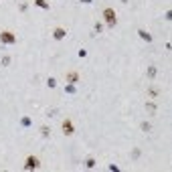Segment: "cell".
<instances>
[{"label": "cell", "mask_w": 172, "mask_h": 172, "mask_svg": "<svg viewBox=\"0 0 172 172\" xmlns=\"http://www.w3.org/2000/svg\"><path fill=\"white\" fill-rule=\"evenodd\" d=\"M101 18L105 20V24L109 28H114L115 27V23H118V14H115V10L111 6H107V8H103V12H101Z\"/></svg>", "instance_id": "6da1fadb"}, {"label": "cell", "mask_w": 172, "mask_h": 172, "mask_svg": "<svg viewBox=\"0 0 172 172\" xmlns=\"http://www.w3.org/2000/svg\"><path fill=\"white\" fill-rule=\"evenodd\" d=\"M37 168H41V160H38V156L28 154V156L24 158V170H37Z\"/></svg>", "instance_id": "7a4b0ae2"}, {"label": "cell", "mask_w": 172, "mask_h": 172, "mask_svg": "<svg viewBox=\"0 0 172 172\" xmlns=\"http://www.w3.org/2000/svg\"><path fill=\"white\" fill-rule=\"evenodd\" d=\"M0 43H2V45H14L16 34L12 31H0Z\"/></svg>", "instance_id": "3957f363"}, {"label": "cell", "mask_w": 172, "mask_h": 172, "mask_svg": "<svg viewBox=\"0 0 172 172\" xmlns=\"http://www.w3.org/2000/svg\"><path fill=\"white\" fill-rule=\"evenodd\" d=\"M61 130H63V134H65V136H73V134H75V124H73L71 118H65L61 122Z\"/></svg>", "instance_id": "277c9868"}, {"label": "cell", "mask_w": 172, "mask_h": 172, "mask_svg": "<svg viewBox=\"0 0 172 172\" xmlns=\"http://www.w3.org/2000/svg\"><path fill=\"white\" fill-rule=\"evenodd\" d=\"M65 81H67V83H79V81H81L79 71H67L65 73Z\"/></svg>", "instance_id": "5b68a950"}, {"label": "cell", "mask_w": 172, "mask_h": 172, "mask_svg": "<svg viewBox=\"0 0 172 172\" xmlns=\"http://www.w3.org/2000/svg\"><path fill=\"white\" fill-rule=\"evenodd\" d=\"M67 37V28L65 27H55L53 28V38L55 41H63Z\"/></svg>", "instance_id": "8992f818"}, {"label": "cell", "mask_w": 172, "mask_h": 172, "mask_svg": "<svg viewBox=\"0 0 172 172\" xmlns=\"http://www.w3.org/2000/svg\"><path fill=\"white\" fill-rule=\"evenodd\" d=\"M33 2H34V6L43 8V10H51V4L47 2V0H33Z\"/></svg>", "instance_id": "52a82bcc"}, {"label": "cell", "mask_w": 172, "mask_h": 172, "mask_svg": "<svg viewBox=\"0 0 172 172\" xmlns=\"http://www.w3.org/2000/svg\"><path fill=\"white\" fill-rule=\"evenodd\" d=\"M138 34H140V38H142V41H152V34H150L148 31H144V28H140V31H138Z\"/></svg>", "instance_id": "ba28073f"}, {"label": "cell", "mask_w": 172, "mask_h": 172, "mask_svg": "<svg viewBox=\"0 0 172 172\" xmlns=\"http://www.w3.org/2000/svg\"><path fill=\"white\" fill-rule=\"evenodd\" d=\"M146 109L150 111V114H156V103H154V99H148V103H146Z\"/></svg>", "instance_id": "9c48e42d"}, {"label": "cell", "mask_w": 172, "mask_h": 172, "mask_svg": "<svg viewBox=\"0 0 172 172\" xmlns=\"http://www.w3.org/2000/svg\"><path fill=\"white\" fill-rule=\"evenodd\" d=\"M101 31H103V24L97 20L95 24H93V37H97V34H101Z\"/></svg>", "instance_id": "30bf717a"}, {"label": "cell", "mask_w": 172, "mask_h": 172, "mask_svg": "<svg viewBox=\"0 0 172 172\" xmlns=\"http://www.w3.org/2000/svg\"><path fill=\"white\" fill-rule=\"evenodd\" d=\"M158 93H160V89H158V87H150V89H148V97H150V99L158 97Z\"/></svg>", "instance_id": "8fae6325"}, {"label": "cell", "mask_w": 172, "mask_h": 172, "mask_svg": "<svg viewBox=\"0 0 172 172\" xmlns=\"http://www.w3.org/2000/svg\"><path fill=\"white\" fill-rule=\"evenodd\" d=\"M146 75H148V79H154V77H156V65H150Z\"/></svg>", "instance_id": "7c38bea8"}, {"label": "cell", "mask_w": 172, "mask_h": 172, "mask_svg": "<svg viewBox=\"0 0 172 172\" xmlns=\"http://www.w3.org/2000/svg\"><path fill=\"white\" fill-rule=\"evenodd\" d=\"M75 91H77L75 83H67V85H65V93H75Z\"/></svg>", "instance_id": "4fadbf2b"}, {"label": "cell", "mask_w": 172, "mask_h": 172, "mask_svg": "<svg viewBox=\"0 0 172 172\" xmlns=\"http://www.w3.org/2000/svg\"><path fill=\"white\" fill-rule=\"evenodd\" d=\"M85 166H87V168H95V158L89 156L87 160H85Z\"/></svg>", "instance_id": "5bb4252c"}, {"label": "cell", "mask_w": 172, "mask_h": 172, "mask_svg": "<svg viewBox=\"0 0 172 172\" xmlns=\"http://www.w3.org/2000/svg\"><path fill=\"white\" fill-rule=\"evenodd\" d=\"M41 136H43V138H49V136H51V130H49L47 126H41Z\"/></svg>", "instance_id": "9a60e30c"}, {"label": "cell", "mask_w": 172, "mask_h": 172, "mask_svg": "<svg viewBox=\"0 0 172 172\" xmlns=\"http://www.w3.org/2000/svg\"><path fill=\"white\" fill-rule=\"evenodd\" d=\"M140 128H142V132H150V130H152V126H150L148 122H142V124H140Z\"/></svg>", "instance_id": "2e32d148"}, {"label": "cell", "mask_w": 172, "mask_h": 172, "mask_svg": "<svg viewBox=\"0 0 172 172\" xmlns=\"http://www.w3.org/2000/svg\"><path fill=\"white\" fill-rule=\"evenodd\" d=\"M47 85H49L51 89H53V87H57V81H55V77H49V79H47Z\"/></svg>", "instance_id": "e0dca14e"}, {"label": "cell", "mask_w": 172, "mask_h": 172, "mask_svg": "<svg viewBox=\"0 0 172 172\" xmlns=\"http://www.w3.org/2000/svg\"><path fill=\"white\" fill-rule=\"evenodd\" d=\"M20 124H23V126H31V119H28V118H23V119H20Z\"/></svg>", "instance_id": "ac0fdd59"}, {"label": "cell", "mask_w": 172, "mask_h": 172, "mask_svg": "<svg viewBox=\"0 0 172 172\" xmlns=\"http://www.w3.org/2000/svg\"><path fill=\"white\" fill-rule=\"evenodd\" d=\"M8 63H10V57H4V59H2V67H6Z\"/></svg>", "instance_id": "d6986e66"}, {"label": "cell", "mask_w": 172, "mask_h": 172, "mask_svg": "<svg viewBox=\"0 0 172 172\" xmlns=\"http://www.w3.org/2000/svg\"><path fill=\"white\" fill-rule=\"evenodd\" d=\"M81 2H83V4H89V2H91V0H81Z\"/></svg>", "instance_id": "ffe728a7"}]
</instances>
